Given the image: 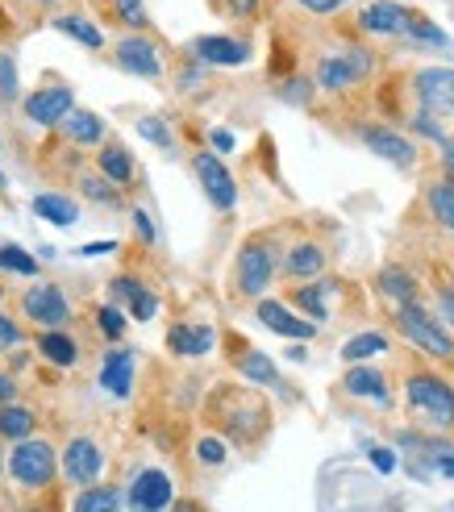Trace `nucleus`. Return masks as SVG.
<instances>
[{
    "label": "nucleus",
    "mask_w": 454,
    "mask_h": 512,
    "mask_svg": "<svg viewBox=\"0 0 454 512\" xmlns=\"http://www.w3.org/2000/svg\"><path fill=\"white\" fill-rule=\"evenodd\" d=\"M330 292H338V279L321 275V279H313V284H296L288 292V304L300 317H309L313 325H321V321H330V304H325V296H330Z\"/></svg>",
    "instance_id": "18"
},
{
    "label": "nucleus",
    "mask_w": 454,
    "mask_h": 512,
    "mask_svg": "<svg viewBox=\"0 0 454 512\" xmlns=\"http://www.w3.org/2000/svg\"><path fill=\"white\" fill-rule=\"evenodd\" d=\"M367 458H371V467L380 471V475H392L396 471V454L388 446H367Z\"/></svg>",
    "instance_id": "48"
},
{
    "label": "nucleus",
    "mask_w": 454,
    "mask_h": 512,
    "mask_svg": "<svg viewBox=\"0 0 454 512\" xmlns=\"http://www.w3.org/2000/svg\"><path fill=\"white\" fill-rule=\"evenodd\" d=\"M17 309H21V317L30 321L34 329H63L67 321H71V300L63 296V288L59 284H34L21 292V300H17Z\"/></svg>",
    "instance_id": "6"
},
{
    "label": "nucleus",
    "mask_w": 454,
    "mask_h": 512,
    "mask_svg": "<svg viewBox=\"0 0 454 512\" xmlns=\"http://www.w3.org/2000/svg\"><path fill=\"white\" fill-rule=\"evenodd\" d=\"M100 388L113 392L117 400H125L134 392V350L117 346L105 354V363H100Z\"/></svg>",
    "instance_id": "21"
},
{
    "label": "nucleus",
    "mask_w": 454,
    "mask_h": 512,
    "mask_svg": "<svg viewBox=\"0 0 454 512\" xmlns=\"http://www.w3.org/2000/svg\"><path fill=\"white\" fill-rule=\"evenodd\" d=\"M50 25H55V30H59V34L75 38V42H80V46H88V50H100V46H105V34H100V30H96V25H92L88 17H80V13H59V17H55V21H50Z\"/></svg>",
    "instance_id": "33"
},
{
    "label": "nucleus",
    "mask_w": 454,
    "mask_h": 512,
    "mask_svg": "<svg viewBox=\"0 0 454 512\" xmlns=\"http://www.w3.org/2000/svg\"><path fill=\"white\" fill-rule=\"evenodd\" d=\"M442 179H450V184H454V138L442 142Z\"/></svg>",
    "instance_id": "52"
},
{
    "label": "nucleus",
    "mask_w": 454,
    "mask_h": 512,
    "mask_svg": "<svg viewBox=\"0 0 454 512\" xmlns=\"http://www.w3.org/2000/svg\"><path fill=\"white\" fill-rule=\"evenodd\" d=\"M0 304H5V288H0Z\"/></svg>",
    "instance_id": "57"
},
{
    "label": "nucleus",
    "mask_w": 454,
    "mask_h": 512,
    "mask_svg": "<svg viewBox=\"0 0 454 512\" xmlns=\"http://www.w3.org/2000/svg\"><path fill=\"white\" fill-rule=\"evenodd\" d=\"M175 500V488H171V475L150 467V471H138L134 483H130V504L134 512H163L167 504Z\"/></svg>",
    "instance_id": "16"
},
{
    "label": "nucleus",
    "mask_w": 454,
    "mask_h": 512,
    "mask_svg": "<svg viewBox=\"0 0 454 512\" xmlns=\"http://www.w3.org/2000/svg\"><path fill=\"white\" fill-rule=\"evenodd\" d=\"M0 271H5V275H21V279H34L38 275V259H34V254H25L21 246L5 242V246H0Z\"/></svg>",
    "instance_id": "36"
},
{
    "label": "nucleus",
    "mask_w": 454,
    "mask_h": 512,
    "mask_svg": "<svg viewBox=\"0 0 454 512\" xmlns=\"http://www.w3.org/2000/svg\"><path fill=\"white\" fill-rule=\"evenodd\" d=\"M34 429H38V413L30 404H5L0 408V442H25V438H34Z\"/></svg>",
    "instance_id": "26"
},
{
    "label": "nucleus",
    "mask_w": 454,
    "mask_h": 512,
    "mask_svg": "<svg viewBox=\"0 0 454 512\" xmlns=\"http://www.w3.org/2000/svg\"><path fill=\"white\" fill-rule=\"evenodd\" d=\"M0 100H5V105L17 100V63L9 50H0Z\"/></svg>",
    "instance_id": "40"
},
{
    "label": "nucleus",
    "mask_w": 454,
    "mask_h": 512,
    "mask_svg": "<svg viewBox=\"0 0 454 512\" xmlns=\"http://www.w3.org/2000/svg\"><path fill=\"white\" fill-rule=\"evenodd\" d=\"M75 188H80L84 200L100 204V209H121V188L109 184L100 171H80V175H75Z\"/></svg>",
    "instance_id": "30"
},
{
    "label": "nucleus",
    "mask_w": 454,
    "mask_h": 512,
    "mask_svg": "<svg viewBox=\"0 0 454 512\" xmlns=\"http://www.w3.org/2000/svg\"><path fill=\"white\" fill-rule=\"evenodd\" d=\"M96 171L109 179V184H117V188H130L134 184V159H130V150H125L121 142H105L96 150Z\"/></svg>",
    "instance_id": "24"
},
{
    "label": "nucleus",
    "mask_w": 454,
    "mask_h": 512,
    "mask_svg": "<svg viewBox=\"0 0 454 512\" xmlns=\"http://www.w3.org/2000/svg\"><path fill=\"white\" fill-rule=\"evenodd\" d=\"M388 350V334H380V329H367V334H355L346 346H342V363H367V358H375V354H384Z\"/></svg>",
    "instance_id": "34"
},
{
    "label": "nucleus",
    "mask_w": 454,
    "mask_h": 512,
    "mask_svg": "<svg viewBox=\"0 0 454 512\" xmlns=\"http://www.w3.org/2000/svg\"><path fill=\"white\" fill-rule=\"evenodd\" d=\"M392 325H396V334L405 338L409 346H417L421 354L438 358V363H450V358H454V338H450L446 321L434 309H425L421 300L400 304V309L392 313Z\"/></svg>",
    "instance_id": "3"
},
{
    "label": "nucleus",
    "mask_w": 454,
    "mask_h": 512,
    "mask_svg": "<svg viewBox=\"0 0 454 512\" xmlns=\"http://www.w3.org/2000/svg\"><path fill=\"white\" fill-rule=\"evenodd\" d=\"M325 263H330V259H325V246L313 242V238H300L284 254V275L296 279V284H313V279L325 275Z\"/></svg>",
    "instance_id": "17"
},
{
    "label": "nucleus",
    "mask_w": 454,
    "mask_h": 512,
    "mask_svg": "<svg viewBox=\"0 0 454 512\" xmlns=\"http://www.w3.org/2000/svg\"><path fill=\"white\" fill-rule=\"evenodd\" d=\"M434 296H438V313L446 325H454V279H442V284H434Z\"/></svg>",
    "instance_id": "46"
},
{
    "label": "nucleus",
    "mask_w": 454,
    "mask_h": 512,
    "mask_svg": "<svg viewBox=\"0 0 454 512\" xmlns=\"http://www.w3.org/2000/svg\"><path fill=\"white\" fill-rule=\"evenodd\" d=\"M130 221H134V234L146 242V246H155V221H150V213L146 209H138V204H134V209H130Z\"/></svg>",
    "instance_id": "47"
},
{
    "label": "nucleus",
    "mask_w": 454,
    "mask_h": 512,
    "mask_svg": "<svg viewBox=\"0 0 454 512\" xmlns=\"http://www.w3.org/2000/svg\"><path fill=\"white\" fill-rule=\"evenodd\" d=\"M113 25H121L125 34H146L150 17H146V0H100Z\"/></svg>",
    "instance_id": "28"
},
{
    "label": "nucleus",
    "mask_w": 454,
    "mask_h": 512,
    "mask_svg": "<svg viewBox=\"0 0 454 512\" xmlns=\"http://www.w3.org/2000/svg\"><path fill=\"white\" fill-rule=\"evenodd\" d=\"M405 42H413V46H421V50H450V34H446V30H438V25H434L430 17H425V13H417V17H413Z\"/></svg>",
    "instance_id": "35"
},
{
    "label": "nucleus",
    "mask_w": 454,
    "mask_h": 512,
    "mask_svg": "<svg viewBox=\"0 0 454 512\" xmlns=\"http://www.w3.org/2000/svg\"><path fill=\"white\" fill-rule=\"evenodd\" d=\"M125 309H130V317H138V321H150V317L159 313V296L142 284V288L130 296V304H125Z\"/></svg>",
    "instance_id": "41"
},
{
    "label": "nucleus",
    "mask_w": 454,
    "mask_h": 512,
    "mask_svg": "<svg viewBox=\"0 0 454 512\" xmlns=\"http://www.w3.org/2000/svg\"><path fill=\"white\" fill-rule=\"evenodd\" d=\"M188 50H192V59H200L205 67H242V63H250V42L230 38V34H205V38H196Z\"/></svg>",
    "instance_id": "15"
},
{
    "label": "nucleus",
    "mask_w": 454,
    "mask_h": 512,
    "mask_svg": "<svg viewBox=\"0 0 454 512\" xmlns=\"http://www.w3.org/2000/svg\"><path fill=\"white\" fill-rule=\"evenodd\" d=\"M371 71H375V55H371V50L367 46H346V50H338V55H321L317 59L313 80L325 92H350L355 84L371 80Z\"/></svg>",
    "instance_id": "5"
},
{
    "label": "nucleus",
    "mask_w": 454,
    "mask_h": 512,
    "mask_svg": "<svg viewBox=\"0 0 454 512\" xmlns=\"http://www.w3.org/2000/svg\"><path fill=\"white\" fill-rule=\"evenodd\" d=\"M0 196H5V171H0Z\"/></svg>",
    "instance_id": "54"
},
{
    "label": "nucleus",
    "mask_w": 454,
    "mask_h": 512,
    "mask_svg": "<svg viewBox=\"0 0 454 512\" xmlns=\"http://www.w3.org/2000/svg\"><path fill=\"white\" fill-rule=\"evenodd\" d=\"M192 171L200 179V188H205V196L213 200V209L230 213L234 204H238V184H234V175L225 171V163L213 155V150H196V155H192Z\"/></svg>",
    "instance_id": "10"
},
{
    "label": "nucleus",
    "mask_w": 454,
    "mask_h": 512,
    "mask_svg": "<svg viewBox=\"0 0 454 512\" xmlns=\"http://www.w3.org/2000/svg\"><path fill=\"white\" fill-rule=\"evenodd\" d=\"M134 125H138V138L155 142L159 150H171V130H167V121H163V117H138Z\"/></svg>",
    "instance_id": "38"
},
{
    "label": "nucleus",
    "mask_w": 454,
    "mask_h": 512,
    "mask_svg": "<svg viewBox=\"0 0 454 512\" xmlns=\"http://www.w3.org/2000/svg\"><path fill=\"white\" fill-rule=\"evenodd\" d=\"M34 346H38V354L46 358V363H55V367L80 363V342H75L71 334H63V329H38Z\"/></svg>",
    "instance_id": "25"
},
{
    "label": "nucleus",
    "mask_w": 454,
    "mask_h": 512,
    "mask_svg": "<svg viewBox=\"0 0 454 512\" xmlns=\"http://www.w3.org/2000/svg\"><path fill=\"white\" fill-rule=\"evenodd\" d=\"M0 475H5V450H0Z\"/></svg>",
    "instance_id": "55"
},
{
    "label": "nucleus",
    "mask_w": 454,
    "mask_h": 512,
    "mask_svg": "<svg viewBox=\"0 0 454 512\" xmlns=\"http://www.w3.org/2000/svg\"><path fill=\"white\" fill-rule=\"evenodd\" d=\"M359 138H363V146L371 150V155L388 159L392 167H400V171H413L417 167V142L405 138L400 130H392V125H363Z\"/></svg>",
    "instance_id": "12"
},
{
    "label": "nucleus",
    "mask_w": 454,
    "mask_h": 512,
    "mask_svg": "<svg viewBox=\"0 0 454 512\" xmlns=\"http://www.w3.org/2000/svg\"><path fill=\"white\" fill-rule=\"evenodd\" d=\"M425 204H430V217L454 238V184L450 179H434V184L425 188Z\"/></svg>",
    "instance_id": "32"
},
{
    "label": "nucleus",
    "mask_w": 454,
    "mask_h": 512,
    "mask_svg": "<svg viewBox=\"0 0 454 512\" xmlns=\"http://www.w3.org/2000/svg\"><path fill=\"white\" fill-rule=\"evenodd\" d=\"M255 317H259V325H267L271 334H280V338H292V342H309V338H317V325L309 321V317H300L288 300H259L255 304Z\"/></svg>",
    "instance_id": "13"
},
{
    "label": "nucleus",
    "mask_w": 454,
    "mask_h": 512,
    "mask_svg": "<svg viewBox=\"0 0 454 512\" xmlns=\"http://www.w3.org/2000/svg\"><path fill=\"white\" fill-rule=\"evenodd\" d=\"M167 346L171 354H184V358H200L217 346V329L213 325H192V321H175L167 329Z\"/></svg>",
    "instance_id": "20"
},
{
    "label": "nucleus",
    "mask_w": 454,
    "mask_h": 512,
    "mask_svg": "<svg viewBox=\"0 0 454 512\" xmlns=\"http://www.w3.org/2000/svg\"><path fill=\"white\" fill-rule=\"evenodd\" d=\"M405 404L417 425L425 429H454V388L438 371H409L405 379Z\"/></svg>",
    "instance_id": "2"
},
{
    "label": "nucleus",
    "mask_w": 454,
    "mask_h": 512,
    "mask_svg": "<svg viewBox=\"0 0 454 512\" xmlns=\"http://www.w3.org/2000/svg\"><path fill=\"white\" fill-rule=\"evenodd\" d=\"M71 109H75V92L67 84H46V88L25 96V105H21L25 121L38 125V130H59Z\"/></svg>",
    "instance_id": "9"
},
{
    "label": "nucleus",
    "mask_w": 454,
    "mask_h": 512,
    "mask_svg": "<svg viewBox=\"0 0 454 512\" xmlns=\"http://www.w3.org/2000/svg\"><path fill=\"white\" fill-rule=\"evenodd\" d=\"M225 454H230V446H225L221 438H213V433L196 442V458H200L205 467H221V463H225Z\"/></svg>",
    "instance_id": "44"
},
{
    "label": "nucleus",
    "mask_w": 454,
    "mask_h": 512,
    "mask_svg": "<svg viewBox=\"0 0 454 512\" xmlns=\"http://www.w3.org/2000/svg\"><path fill=\"white\" fill-rule=\"evenodd\" d=\"M59 471H63V479L71 483V488H92V483L100 479V471H105V454H100V446L92 438L75 433V438H67V446L59 454Z\"/></svg>",
    "instance_id": "8"
},
{
    "label": "nucleus",
    "mask_w": 454,
    "mask_h": 512,
    "mask_svg": "<svg viewBox=\"0 0 454 512\" xmlns=\"http://www.w3.org/2000/svg\"><path fill=\"white\" fill-rule=\"evenodd\" d=\"M209 142H213L217 155H230V150H234V134H230V130H213Z\"/></svg>",
    "instance_id": "51"
},
{
    "label": "nucleus",
    "mask_w": 454,
    "mask_h": 512,
    "mask_svg": "<svg viewBox=\"0 0 454 512\" xmlns=\"http://www.w3.org/2000/svg\"><path fill=\"white\" fill-rule=\"evenodd\" d=\"M375 288H380V296H388L396 309L400 304H409V300H417V279L405 267H384L380 275H375Z\"/></svg>",
    "instance_id": "29"
},
{
    "label": "nucleus",
    "mask_w": 454,
    "mask_h": 512,
    "mask_svg": "<svg viewBox=\"0 0 454 512\" xmlns=\"http://www.w3.org/2000/svg\"><path fill=\"white\" fill-rule=\"evenodd\" d=\"M30 209H34L42 221L63 225V229L80 221V204H75L71 196H63V192H38V196L30 200Z\"/></svg>",
    "instance_id": "27"
},
{
    "label": "nucleus",
    "mask_w": 454,
    "mask_h": 512,
    "mask_svg": "<svg viewBox=\"0 0 454 512\" xmlns=\"http://www.w3.org/2000/svg\"><path fill=\"white\" fill-rule=\"evenodd\" d=\"M9 475L21 492H46L59 475V454L46 438H25L9 450Z\"/></svg>",
    "instance_id": "4"
},
{
    "label": "nucleus",
    "mask_w": 454,
    "mask_h": 512,
    "mask_svg": "<svg viewBox=\"0 0 454 512\" xmlns=\"http://www.w3.org/2000/svg\"><path fill=\"white\" fill-rule=\"evenodd\" d=\"M17 346H25V329H21L9 313H0V358L13 354Z\"/></svg>",
    "instance_id": "43"
},
{
    "label": "nucleus",
    "mask_w": 454,
    "mask_h": 512,
    "mask_svg": "<svg viewBox=\"0 0 454 512\" xmlns=\"http://www.w3.org/2000/svg\"><path fill=\"white\" fill-rule=\"evenodd\" d=\"M342 392L346 396H363V400H375V404H388V375L371 363H355L346 375H342Z\"/></svg>",
    "instance_id": "22"
},
{
    "label": "nucleus",
    "mask_w": 454,
    "mask_h": 512,
    "mask_svg": "<svg viewBox=\"0 0 454 512\" xmlns=\"http://www.w3.org/2000/svg\"><path fill=\"white\" fill-rule=\"evenodd\" d=\"M413 92H417V105L425 113L454 117V67H425L413 75Z\"/></svg>",
    "instance_id": "11"
},
{
    "label": "nucleus",
    "mask_w": 454,
    "mask_h": 512,
    "mask_svg": "<svg viewBox=\"0 0 454 512\" xmlns=\"http://www.w3.org/2000/svg\"><path fill=\"white\" fill-rule=\"evenodd\" d=\"M234 367L242 379L259 383V388H280V367L271 363V358L263 350H255L250 342H242V350H234Z\"/></svg>",
    "instance_id": "23"
},
{
    "label": "nucleus",
    "mask_w": 454,
    "mask_h": 512,
    "mask_svg": "<svg viewBox=\"0 0 454 512\" xmlns=\"http://www.w3.org/2000/svg\"><path fill=\"white\" fill-rule=\"evenodd\" d=\"M113 250H117V242H88V246H80L84 259H96V254H113Z\"/></svg>",
    "instance_id": "53"
},
{
    "label": "nucleus",
    "mask_w": 454,
    "mask_h": 512,
    "mask_svg": "<svg viewBox=\"0 0 454 512\" xmlns=\"http://www.w3.org/2000/svg\"><path fill=\"white\" fill-rule=\"evenodd\" d=\"M13 400H17V379L9 371H0V408L13 404Z\"/></svg>",
    "instance_id": "50"
},
{
    "label": "nucleus",
    "mask_w": 454,
    "mask_h": 512,
    "mask_svg": "<svg viewBox=\"0 0 454 512\" xmlns=\"http://www.w3.org/2000/svg\"><path fill=\"white\" fill-rule=\"evenodd\" d=\"M59 138H63L67 146L100 150V146H105V121H100L96 113H88V109H71V113L63 117V125H59Z\"/></svg>",
    "instance_id": "19"
},
{
    "label": "nucleus",
    "mask_w": 454,
    "mask_h": 512,
    "mask_svg": "<svg viewBox=\"0 0 454 512\" xmlns=\"http://www.w3.org/2000/svg\"><path fill=\"white\" fill-rule=\"evenodd\" d=\"M305 13H313V17H330V13H338V9H346L350 0H296Z\"/></svg>",
    "instance_id": "49"
},
{
    "label": "nucleus",
    "mask_w": 454,
    "mask_h": 512,
    "mask_svg": "<svg viewBox=\"0 0 454 512\" xmlns=\"http://www.w3.org/2000/svg\"><path fill=\"white\" fill-rule=\"evenodd\" d=\"M213 5L225 17H238V21H255L263 13V0H213Z\"/></svg>",
    "instance_id": "42"
},
{
    "label": "nucleus",
    "mask_w": 454,
    "mask_h": 512,
    "mask_svg": "<svg viewBox=\"0 0 454 512\" xmlns=\"http://www.w3.org/2000/svg\"><path fill=\"white\" fill-rule=\"evenodd\" d=\"M96 329H100V334H105L109 342H121V338H125V313L117 309L113 300L96 309Z\"/></svg>",
    "instance_id": "37"
},
{
    "label": "nucleus",
    "mask_w": 454,
    "mask_h": 512,
    "mask_svg": "<svg viewBox=\"0 0 454 512\" xmlns=\"http://www.w3.org/2000/svg\"><path fill=\"white\" fill-rule=\"evenodd\" d=\"M280 271H284V259H280L275 234H250L234 259V292L246 300H263Z\"/></svg>",
    "instance_id": "1"
},
{
    "label": "nucleus",
    "mask_w": 454,
    "mask_h": 512,
    "mask_svg": "<svg viewBox=\"0 0 454 512\" xmlns=\"http://www.w3.org/2000/svg\"><path fill=\"white\" fill-rule=\"evenodd\" d=\"M21 512H46V508H21Z\"/></svg>",
    "instance_id": "56"
},
{
    "label": "nucleus",
    "mask_w": 454,
    "mask_h": 512,
    "mask_svg": "<svg viewBox=\"0 0 454 512\" xmlns=\"http://www.w3.org/2000/svg\"><path fill=\"white\" fill-rule=\"evenodd\" d=\"M113 63L125 75H138V80H163V59H159V42L150 34H121L113 42Z\"/></svg>",
    "instance_id": "7"
},
{
    "label": "nucleus",
    "mask_w": 454,
    "mask_h": 512,
    "mask_svg": "<svg viewBox=\"0 0 454 512\" xmlns=\"http://www.w3.org/2000/svg\"><path fill=\"white\" fill-rule=\"evenodd\" d=\"M413 130H417L421 138H434L438 146L446 142V130H442V121H438L434 113H425V109H417V113H413Z\"/></svg>",
    "instance_id": "45"
},
{
    "label": "nucleus",
    "mask_w": 454,
    "mask_h": 512,
    "mask_svg": "<svg viewBox=\"0 0 454 512\" xmlns=\"http://www.w3.org/2000/svg\"><path fill=\"white\" fill-rule=\"evenodd\" d=\"M71 512H121V488H113V483H92V488H80Z\"/></svg>",
    "instance_id": "31"
},
{
    "label": "nucleus",
    "mask_w": 454,
    "mask_h": 512,
    "mask_svg": "<svg viewBox=\"0 0 454 512\" xmlns=\"http://www.w3.org/2000/svg\"><path fill=\"white\" fill-rule=\"evenodd\" d=\"M313 92H317V80H309V75H292V80L280 84V96L292 100V105H309Z\"/></svg>",
    "instance_id": "39"
},
{
    "label": "nucleus",
    "mask_w": 454,
    "mask_h": 512,
    "mask_svg": "<svg viewBox=\"0 0 454 512\" xmlns=\"http://www.w3.org/2000/svg\"><path fill=\"white\" fill-rule=\"evenodd\" d=\"M413 17H417V9H405V5H396V0H371L359 13V30L375 34V38H405Z\"/></svg>",
    "instance_id": "14"
}]
</instances>
